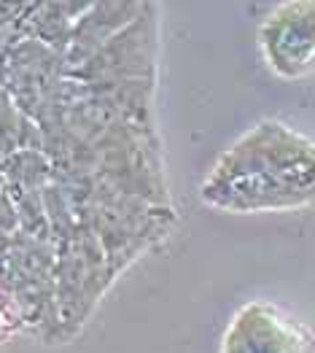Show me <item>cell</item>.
<instances>
[{
    "label": "cell",
    "instance_id": "5b68a950",
    "mask_svg": "<svg viewBox=\"0 0 315 353\" xmlns=\"http://www.w3.org/2000/svg\"><path fill=\"white\" fill-rule=\"evenodd\" d=\"M25 329H28V324H25L19 305L0 289V343H8L11 337L22 334Z\"/></svg>",
    "mask_w": 315,
    "mask_h": 353
},
{
    "label": "cell",
    "instance_id": "6da1fadb",
    "mask_svg": "<svg viewBox=\"0 0 315 353\" xmlns=\"http://www.w3.org/2000/svg\"><path fill=\"white\" fill-rule=\"evenodd\" d=\"M159 6L0 3V289L65 340L172 235L154 121Z\"/></svg>",
    "mask_w": 315,
    "mask_h": 353
},
{
    "label": "cell",
    "instance_id": "277c9868",
    "mask_svg": "<svg viewBox=\"0 0 315 353\" xmlns=\"http://www.w3.org/2000/svg\"><path fill=\"white\" fill-rule=\"evenodd\" d=\"M258 49L264 65L283 81L315 76V0L275 6L258 28Z\"/></svg>",
    "mask_w": 315,
    "mask_h": 353
},
{
    "label": "cell",
    "instance_id": "3957f363",
    "mask_svg": "<svg viewBox=\"0 0 315 353\" xmlns=\"http://www.w3.org/2000/svg\"><path fill=\"white\" fill-rule=\"evenodd\" d=\"M219 353H315V332L272 299H248L224 326Z\"/></svg>",
    "mask_w": 315,
    "mask_h": 353
},
{
    "label": "cell",
    "instance_id": "7a4b0ae2",
    "mask_svg": "<svg viewBox=\"0 0 315 353\" xmlns=\"http://www.w3.org/2000/svg\"><path fill=\"white\" fill-rule=\"evenodd\" d=\"M200 200L237 216L315 205V141L283 121H258L210 165Z\"/></svg>",
    "mask_w": 315,
    "mask_h": 353
}]
</instances>
